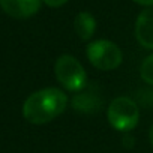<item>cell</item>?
Segmentation results:
<instances>
[{
  "mask_svg": "<svg viewBox=\"0 0 153 153\" xmlns=\"http://www.w3.org/2000/svg\"><path fill=\"white\" fill-rule=\"evenodd\" d=\"M42 0H0V8L5 14L17 20H26L38 14Z\"/></svg>",
  "mask_w": 153,
  "mask_h": 153,
  "instance_id": "8992f818",
  "label": "cell"
},
{
  "mask_svg": "<svg viewBox=\"0 0 153 153\" xmlns=\"http://www.w3.org/2000/svg\"><path fill=\"white\" fill-rule=\"evenodd\" d=\"M86 56L90 65L98 71H114L123 62L120 47L110 39H95L86 47Z\"/></svg>",
  "mask_w": 153,
  "mask_h": 153,
  "instance_id": "277c9868",
  "label": "cell"
},
{
  "mask_svg": "<svg viewBox=\"0 0 153 153\" xmlns=\"http://www.w3.org/2000/svg\"><path fill=\"white\" fill-rule=\"evenodd\" d=\"M135 38L143 48L153 51V6L138 14L135 21Z\"/></svg>",
  "mask_w": 153,
  "mask_h": 153,
  "instance_id": "52a82bcc",
  "label": "cell"
},
{
  "mask_svg": "<svg viewBox=\"0 0 153 153\" xmlns=\"http://www.w3.org/2000/svg\"><path fill=\"white\" fill-rule=\"evenodd\" d=\"M107 120L119 132H131L140 122V105L129 96L114 98L107 108Z\"/></svg>",
  "mask_w": 153,
  "mask_h": 153,
  "instance_id": "3957f363",
  "label": "cell"
},
{
  "mask_svg": "<svg viewBox=\"0 0 153 153\" xmlns=\"http://www.w3.org/2000/svg\"><path fill=\"white\" fill-rule=\"evenodd\" d=\"M140 76L143 78L144 83H147L149 86H153V53L149 54L141 66H140Z\"/></svg>",
  "mask_w": 153,
  "mask_h": 153,
  "instance_id": "9c48e42d",
  "label": "cell"
},
{
  "mask_svg": "<svg viewBox=\"0 0 153 153\" xmlns=\"http://www.w3.org/2000/svg\"><path fill=\"white\" fill-rule=\"evenodd\" d=\"M74 29L81 41H90L96 32V20L87 11L78 12L74 20Z\"/></svg>",
  "mask_w": 153,
  "mask_h": 153,
  "instance_id": "ba28073f",
  "label": "cell"
},
{
  "mask_svg": "<svg viewBox=\"0 0 153 153\" xmlns=\"http://www.w3.org/2000/svg\"><path fill=\"white\" fill-rule=\"evenodd\" d=\"M42 2H44L47 6H50V8H60V6L66 5L69 0H42Z\"/></svg>",
  "mask_w": 153,
  "mask_h": 153,
  "instance_id": "30bf717a",
  "label": "cell"
},
{
  "mask_svg": "<svg viewBox=\"0 0 153 153\" xmlns=\"http://www.w3.org/2000/svg\"><path fill=\"white\" fill-rule=\"evenodd\" d=\"M71 107L81 114H93L102 108V96L96 86H86L83 90L76 92L71 98Z\"/></svg>",
  "mask_w": 153,
  "mask_h": 153,
  "instance_id": "5b68a950",
  "label": "cell"
},
{
  "mask_svg": "<svg viewBox=\"0 0 153 153\" xmlns=\"http://www.w3.org/2000/svg\"><path fill=\"white\" fill-rule=\"evenodd\" d=\"M149 140H150V144H152V147H153V123H152L150 131H149Z\"/></svg>",
  "mask_w": 153,
  "mask_h": 153,
  "instance_id": "7c38bea8",
  "label": "cell"
},
{
  "mask_svg": "<svg viewBox=\"0 0 153 153\" xmlns=\"http://www.w3.org/2000/svg\"><path fill=\"white\" fill-rule=\"evenodd\" d=\"M69 96L63 89L44 87L30 93L23 104V117L32 125H45L65 113Z\"/></svg>",
  "mask_w": 153,
  "mask_h": 153,
  "instance_id": "6da1fadb",
  "label": "cell"
},
{
  "mask_svg": "<svg viewBox=\"0 0 153 153\" xmlns=\"http://www.w3.org/2000/svg\"><path fill=\"white\" fill-rule=\"evenodd\" d=\"M54 75L65 92L76 93L87 86V72L72 54H62L54 63Z\"/></svg>",
  "mask_w": 153,
  "mask_h": 153,
  "instance_id": "7a4b0ae2",
  "label": "cell"
},
{
  "mask_svg": "<svg viewBox=\"0 0 153 153\" xmlns=\"http://www.w3.org/2000/svg\"><path fill=\"white\" fill-rule=\"evenodd\" d=\"M134 2L141 5V6H146V8H152L153 6V0H134Z\"/></svg>",
  "mask_w": 153,
  "mask_h": 153,
  "instance_id": "8fae6325",
  "label": "cell"
}]
</instances>
